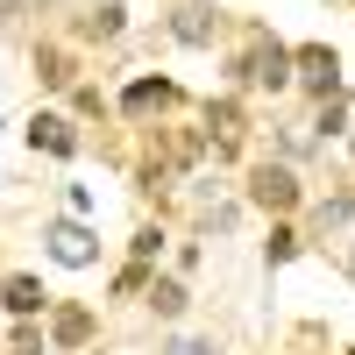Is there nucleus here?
I'll return each mask as SVG.
<instances>
[{
  "label": "nucleus",
  "mask_w": 355,
  "mask_h": 355,
  "mask_svg": "<svg viewBox=\"0 0 355 355\" xmlns=\"http://www.w3.org/2000/svg\"><path fill=\"white\" fill-rule=\"evenodd\" d=\"M291 78H306L320 100L334 93V78H341V57L327 50V43H306V50H291Z\"/></svg>",
  "instance_id": "nucleus-3"
},
{
  "label": "nucleus",
  "mask_w": 355,
  "mask_h": 355,
  "mask_svg": "<svg viewBox=\"0 0 355 355\" xmlns=\"http://www.w3.org/2000/svg\"><path fill=\"white\" fill-rule=\"evenodd\" d=\"M150 299H157V313H178V306H185V284H171V277H164Z\"/></svg>",
  "instance_id": "nucleus-11"
},
{
  "label": "nucleus",
  "mask_w": 355,
  "mask_h": 355,
  "mask_svg": "<svg viewBox=\"0 0 355 355\" xmlns=\"http://www.w3.org/2000/svg\"><path fill=\"white\" fill-rule=\"evenodd\" d=\"M291 256H299V234L277 227V234H270V263H291Z\"/></svg>",
  "instance_id": "nucleus-12"
},
{
  "label": "nucleus",
  "mask_w": 355,
  "mask_h": 355,
  "mask_svg": "<svg viewBox=\"0 0 355 355\" xmlns=\"http://www.w3.org/2000/svg\"><path fill=\"white\" fill-rule=\"evenodd\" d=\"M43 242H50V256H57V263H64V270H85V263H93V256H100V249H93V234H85L78 220H57V227L43 234Z\"/></svg>",
  "instance_id": "nucleus-4"
},
{
  "label": "nucleus",
  "mask_w": 355,
  "mask_h": 355,
  "mask_svg": "<svg viewBox=\"0 0 355 355\" xmlns=\"http://www.w3.org/2000/svg\"><path fill=\"white\" fill-rule=\"evenodd\" d=\"M348 277H355V249H348Z\"/></svg>",
  "instance_id": "nucleus-15"
},
{
  "label": "nucleus",
  "mask_w": 355,
  "mask_h": 355,
  "mask_svg": "<svg viewBox=\"0 0 355 355\" xmlns=\"http://www.w3.org/2000/svg\"><path fill=\"white\" fill-rule=\"evenodd\" d=\"M206 128H214V150H220V157L242 150V107H234V100H220L214 114H206Z\"/></svg>",
  "instance_id": "nucleus-7"
},
{
  "label": "nucleus",
  "mask_w": 355,
  "mask_h": 355,
  "mask_svg": "<svg viewBox=\"0 0 355 355\" xmlns=\"http://www.w3.org/2000/svg\"><path fill=\"white\" fill-rule=\"evenodd\" d=\"M28 142L50 150V157H71V150H78V128L64 121V114H36V121H28Z\"/></svg>",
  "instance_id": "nucleus-5"
},
{
  "label": "nucleus",
  "mask_w": 355,
  "mask_h": 355,
  "mask_svg": "<svg viewBox=\"0 0 355 355\" xmlns=\"http://www.w3.org/2000/svg\"><path fill=\"white\" fill-rule=\"evenodd\" d=\"M341 220H348V199H327V206H320V234L341 227Z\"/></svg>",
  "instance_id": "nucleus-13"
},
{
  "label": "nucleus",
  "mask_w": 355,
  "mask_h": 355,
  "mask_svg": "<svg viewBox=\"0 0 355 355\" xmlns=\"http://www.w3.org/2000/svg\"><path fill=\"white\" fill-rule=\"evenodd\" d=\"M214 28H220V15H214V8H178L171 36H178V43H214Z\"/></svg>",
  "instance_id": "nucleus-8"
},
{
  "label": "nucleus",
  "mask_w": 355,
  "mask_h": 355,
  "mask_svg": "<svg viewBox=\"0 0 355 355\" xmlns=\"http://www.w3.org/2000/svg\"><path fill=\"white\" fill-rule=\"evenodd\" d=\"M249 199L263 206V214H291V206H299V178H291L284 164H263L249 178Z\"/></svg>",
  "instance_id": "nucleus-2"
},
{
  "label": "nucleus",
  "mask_w": 355,
  "mask_h": 355,
  "mask_svg": "<svg viewBox=\"0 0 355 355\" xmlns=\"http://www.w3.org/2000/svg\"><path fill=\"white\" fill-rule=\"evenodd\" d=\"M234 78H242V85H270V93H277V85L291 78V50H277L270 36H256L242 57H234Z\"/></svg>",
  "instance_id": "nucleus-1"
},
{
  "label": "nucleus",
  "mask_w": 355,
  "mask_h": 355,
  "mask_svg": "<svg viewBox=\"0 0 355 355\" xmlns=\"http://www.w3.org/2000/svg\"><path fill=\"white\" fill-rule=\"evenodd\" d=\"M121 107H128V114H164V107H178V85H171V78H135Z\"/></svg>",
  "instance_id": "nucleus-6"
},
{
  "label": "nucleus",
  "mask_w": 355,
  "mask_h": 355,
  "mask_svg": "<svg viewBox=\"0 0 355 355\" xmlns=\"http://www.w3.org/2000/svg\"><path fill=\"white\" fill-rule=\"evenodd\" d=\"M50 334L64 341V348H85V341H93V313H85V306H57V320H50Z\"/></svg>",
  "instance_id": "nucleus-9"
},
{
  "label": "nucleus",
  "mask_w": 355,
  "mask_h": 355,
  "mask_svg": "<svg viewBox=\"0 0 355 355\" xmlns=\"http://www.w3.org/2000/svg\"><path fill=\"white\" fill-rule=\"evenodd\" d=\"M0 299H8V313H43V284H36V277H8V284H0Z\"/></svg>",
  "instance_id": "nucleus-10"
},
{
  "label": "nucleus",
  "mask_w": 355,
  "mask_h": 355,
  "mask_svg": "<svg viewBox=\"0 0 355 355\" xmlns=\"http://www.w3.org/2000/svg\"><path fill=\"white\" fill-rule=\"evenodd\" d=\"M171 355H214V348H206V341H178Z\"/></svg>",
  "instance_id": "nucleus-14"
}]
</instances>
